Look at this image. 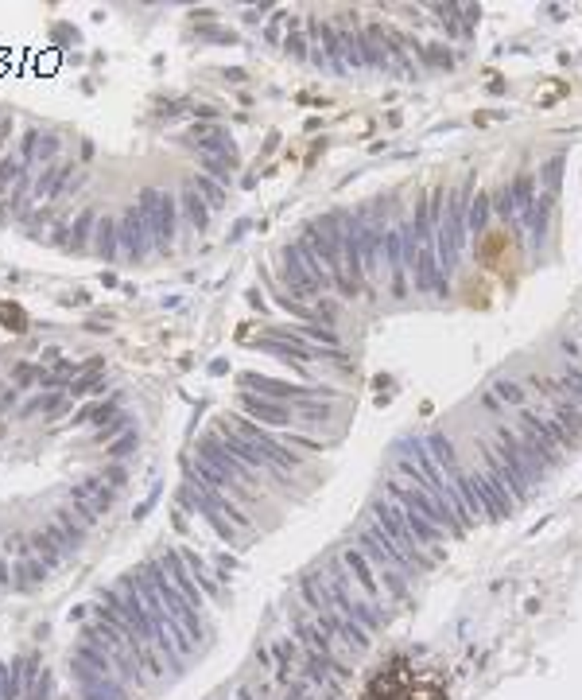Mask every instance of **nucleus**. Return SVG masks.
Segmentation results:
<instances>
[{"label":"nucleus","instance_id":"1","mask_svg":"<svg viewBox=\"0 0 582 700\" xmlns=\"http://www.w3.org/2000/svg\"><path fill=\"white\" fill-rule=\"evenodd\" d=\"M361 700H447V689L427 669L412 666V661H392L369 681Z\"/></svg>","mask_w":582,"mask_h":700},{"label":"nucleus","instance_id":"2","mask_svg":"<svg viewBox=\"0 0 582 700\" xmlns=\"http://www.w3.org/2000/svg\"><path fill=\"white\" fill-rule=\"evenodd\" d=\"M136 214L148 226V237L156 245H167L175 237V199L167 191H144L140 203H136Z\"/></svg>","mask_w":582,"mask_h":700},{"label":"nucleus","instance_id":"3","mask_svg":"<svg viewBox=\"0 0 582 700\" xmlns=\"http://www.w3.org/2000/svg\"><path fill=\"white\" fill-rule=\"evenodd\" d=\"M116 242H121V253H128V257H144V253H148L151 237H148V226L140 222V214H136V206L121 214V222H116Z\"/></svg>","mask_w":582,"mask_h":700},{"label":"nucleus","instance_id":"4","mask_svg":"<svg viewBox=\"0 0 582 700\" xmlns=\"http://www.w3.org/2000/svg\"><path fill=\"white\" fill-rule=\"evenodd\" d=\"M241 413L257 416V421H268V424H287L291 421V409L280 405V401H268V397H257V393H241Z\"/></svg>","mask_w":582,"mask_h":700},{"label":"nucleus","instance_id":"5","mask_svg":"<svg viewBox=\"0 0 582 700\" xmlns=\"http://www.w3.org/2000/svg\"><path fill=\"white\" fill-rule=\"evenodd\" d=\"M93 245H97V253L105 257V261H113V257L121 253V242H116V222L113 218H101L97 226H93Z\"/></svg>","mask_w":582,"mask_h":700},{"label":"nucleus","instance_id":"6","mask_svg":"<svg viewBox=\"0 0 582 700\" xmlns=\"http://www.w3.org/2000/svg\"><path fill=\"white\" fill-rule=\"evenodd\" d=\"M183 214H187V222H191V226H198V230L206 226V199H202L194 187L183 194Z\"/></svg>","mask_w":582,"mask_h":700},{"label":"nucleus","instance_id":"7","mask_svg":"<svg viewBox=\"0 0 582 700\" xmlns=\"http://www.w3.org/2000/svg\"><path fill=\"white\" fill-rule=\"evenodd\" d=\"M194 191H198L202 199H206V206H222V203H225V187H222V183H214L210 176H198Z\"/></svg>","mask_w":582,"mask_h":700},{"label":"nucleus","instance_id":"8","mask_svg":"<svg viewBox=\"0 0 582 700\" xmlns=\"http://www.w3.org/2000/svg\"><path fill=\"white\" fill-rule=\"evenodd\" d=\"M58 409H62V393H39L24 405V413H58Z\"/></svg>","mask_w":582,"mask_h":700},{"label":"nucleus","instance_id":"9","mask_svg":"<svg viewBox=\"0 0 582 700\" xmlns=\"http://www.w3.org/2000/svg\"><path fill=\"white\" fill-rule=\"evenodd\" d=\"M136 444H140V436H136V428H128L125 436H116L113 444H109V456H113V459H125L128 451H136Z\"/></svg>","mask_w":582,"mask_h":700},{"label":"nucleus","instance_id":"10","mask_svg":"<svg viewBox=\"0 0 582 700\" xmlns=\"http://www.w3.org/2000/svg\"><path fill=\"white\" fill-rule=\"evenodd\" d=\"M93 226H97V218H93V214L86 211L82 218L74 222V230H70V234H74V237H70V245H74V249H82V245H86V234H90Z\"/></svg>","mask_w":582,"mask_h":700},{"label":"nucleus","instance_id":"11","mask_svg":"<svg viewBox=\"0 0 582 700\" xmlns=\"http://www.w3.org/2000/svg\"><path fill=\"white\" fill-rule=\"evenodd\" d=\"M101 385V378H93V374H86V378H78V381H70V393H74V397H82V393H93V389H97Z\"/></svg>","mask_w":582,"mask_h":700},{"label":"nucleus","instance_id":"12","mask_svg":"<svg viewBox=\"0 0 582 700\" xmlns=\"http://www.w3.org/2000/svg\"><path fill=\"white\" fill-rule=\"evenodd\" d=\"M20 168H24L20 160H4V164H0V191L8 187V179H20Z\"/></svg>","mask_w":582,"mask_h":700},{"label":"nucleus","instance_id":"13","mask_svg":"<svg viewBox=\"0 0 582 700\" xmlns=\"http://www.w3.org/2000/svg\"><path fill=\"white\" fill-rule=\"evenodd\" d=\"M105 479L113 482V487H121V482L128 479V471H125V467H109V471H105Z\"/></svg>","mask_w":582,"mask_h":700}]
</instances>
